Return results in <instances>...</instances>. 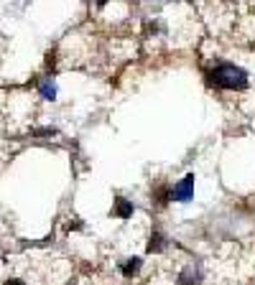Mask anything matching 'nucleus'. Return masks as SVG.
I'll return each mask as SVG.
<instances>
[{"mask_svg": "<svg viewBox=\"0 0 255 285\" xmlns=\"http://www.w3.org/2000/svg\"><path fill=\"white\" fill-rule=\"evenodd\" d=\"M209 82L217 87H225V89H242V87H247V74L240 66L222 64L209 74Z\"/></svg>", "mask_w": 255, "mask_h": 285, "instance_id": "f257e3e1", "label": "nucleus"}, {"mask_svg": "<svg viewBox=\"0 0 255 285\" xmlns=\"http://www.w3.org/2000/svg\"><path fill=\"white\" fill-rule=\"evenodd\" d=\"M194 196V176H186L174 191H171V199L174 201H191Z\"/></svg>", "mask_w": 255, "mask_h": 285, "instance_id": "f03ea898", "label": "nucleus"}, {"mask_svg": "<svg viewBox=\"0 0 255 285\" xmlns=\"http://www.w3.org/2000/svg\"><path fill=\"white\" fill-rule=\"evenodd\" d=\"M112 217H120V219L133 217V204L128 201V199H122V196H117L115 199V206H112Z\"/></svg>", "mask_w": 255, "mask_h": 285, "instance_id": "7ed1b4c3", "label": "nucleus"}, {"mask_svg": "<svg viewBox=\"0 0 255 285\" xmlns=\"http://www.w3.org/2000/svg\"><path fill=\"white\" fill-rule=\"evenodd\" d=\"M138 272H141V257H131V260L122 262V275L125 277H133Z\"/></svg>", "mask_w": 255, "mask_h": 285, "instance_id": "20e7f679", "label": "nucleus"}, {"mask_svg": "<svg viewBox=\"0 0 255 285\" xmlns=\"http://www.w3.org/2000/svg\"><path fill=\"white\" fill-rule=\"evenodd\" d=\"M163 245H166L163 234H161V232H153V237H151V242H148V252H151V255H153V252H161Z\"/></svg>", "mask_w": 255, "mask_h": 285, "instance_id": "39448f33", "label": "nucleus"}, {"mask_svg": "<svg viewBox=\"0 0 255 285\" xmlns=\"http://www.w3.org/2000/svg\"><path fill=\"white\" fill-rule=\"evenodd\" d=\"M41 94H44L46 100H54V97H56V87L46 82V84H41Z\"/></svg>", "mask_w": 255, "mask_h": 285, "instance_id": "423d86ee", "label": "nucleus"}, {"mask_svg": "<svg viewBox=\"0 0 255 285\" xmlns=\"http://www.w3.org/2000/svg\"><path fill=\"white\" fill-rule=\"evenodd\" d=\"M67 229H82V222H77V219H74V222H69V224H67Z\"/></svg>", "mask_w": 255, "mask_h": 285, "instance_id": "0eeeda50", "label": "nucleus"}, {"mask_svg": "<svg viewBox=\"0 0 255 285\" xmlns=\"http://www.w3.org/2000/svg\"><path fill=\"white\" fill-rule=\"evenodd\" d=\"M6 285H26V282H23V280H18V277H13V280H8Z\"/></svg>", "mask_w": 255, "mask_h": 285, "instance_id": "6e6552de", "label": "nucleus"}]
</instances>
